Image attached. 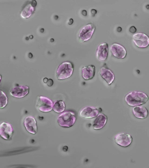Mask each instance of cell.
<instances>
[{
	"instance_id": "obj_4",
	"label": "cell",
	"mask_w": 149,
	"mask_h": 168,
	"mask_svg": "<svg viewBox=\"0 0 149 168\" xmlns=\"http://www.w3.org/2000/svg\"><path fill=\"white\" fill-rule=\"evenodd\" d=\"M95 29V25L93 23H88L84 26L79 32L78 38L81 42L86 41L92 37Z\"/></svg>"
},
{
	"instance_id": "obj_11",
	"label": "cell",
	"mask_w": 149,
	"mask_h": 168,
	"mask_svg": "<svg viewBox=\"0 0 149 168\" xmlns=\"http://www.w3.org/2000/svg\"><path fill=\"white\" fill-rule=\"evenodd\" d=\"M99 114V111L95 107L88 106L84 107L80 111L79 115L85 119H91L97 117Z\"/></svg>"
},
{
	"instance_id": "obj_1",
	"label": "cell",
	"mask_w": 149,
	"mask_h": 168,
	"mask_svg": "<svg viewBox=\"0 0 149 168\" xmlns=\"http://www.w3.org/2000/svg\"><path fill=\"white\" fill-rule=\"evenodd\" d=\"M148 95L145 93L140 91H134L127 94L125 100L130 106L135 107L145 104L148 100Z\"/></svg>"
},
{
	"instance_id": "obj_9",
	"label": "cell",
	"mask_w": 149,
	"mask_h": 168,
	"mask_svg": "<svg viewBox=\"0 0 149 168\" xmlns=\"http://www.w3.org/2000/svg\"><path fill=\"white\" fill-rule=\"evenodd\" d=\"M108 52V45L107 43H103L100 44L96 51V58L99 61H105L107 58Z\"/></svg>"
},
{
	"instance_id": "obj_2",
	"label": "cell",
	"mask_w": 149,
	"mask_h": 168,
	"mask_svg": "<svg viewBox=\"0 0 149 168\" xmlns=\"http://www.w3.org/2000/svg\"><path fill=\"white\" fill-rule=\"evenodd\" d=\"M76 120L75 113L72 111H67L61 113L57 118L59 125L64 128L72 127Z\"/></svg>"
},
{
	"instance_id": "obj_14",
	"label": "cell",
	"mask_w": 149,
	"mask_h": 168,
	"mask_svg": "<svg viewBox=\"0 0 149 168\" xmlns=\"http://www.w3.org/2000/svg\"><path fill=\"white\" fill-rule=\"evenodd\" d=\"M100 74L108 85H110L113 82L115 78L114 74L108 68L104 66L101 67Z\"/></svg>"
},
{
	"instance_id": "obj_21",
	"label": "cell",
	"mask_w": 149,
	"mask_h": 168,
	"mask_svg": "<svg viewBox=\"0 0 149 168\" xmlns=\"http://www.w3.org/2000/svg\"><path fill=\"white\" fill-rule=\"evenodd\" d=\"M48 79L47 78H45L43 79V81L45 83H46Z\"/></svg>"
},
{
	"instance_id": "obj_20",
	"label": "cell",
	"mask_w": 149,
	"mask_h": 168,
	"mask_svg": "<svg viewBox=\"0 0 149 168\" xmlns=\"http://www.w3.org/2000/svg\"><path fill=\"white\" fill-rule=\"evenodd\" d=\"M46 83L48 86H51L53 84V80L52 79H49L47 81Z\"/></svg>"
},
{
	"instance_id": "obj_16",
	"label": "cell",
	"mask_w": 149,
	"mask_h": 168,
	"mask_svg": "<svg viewBox=\"0 0 149 168\" xmlns=\"http://www.w3.org/2000/svg\"><path fill=\"white\" fill-rule=\"evenodd\" d=\"M107 117L103 113L98 114L94 120L93 125L94 129L99 130L102 128L107 121Z\"/></svg>"
},
{
	"instance_id": "obj_17",
	"label": "cell",
	"mask_w": 149,
	"mask_h": 168,
	"mask_svg": "<svg viewBox=\"0 0 149 168\" xmlns=\"http://www.w3.org/2000/svg\"><path fill=\"white\" fill-rule=\"evenodd\" d=\"M133 113L136 118L144 119L146 118L148 115V112L145 107L137 106L134 107L132 109Z\"/></svg>"
},
{
	"instance_id": "obj_6",
	"label": "cell",
	"mask_w": 149,
	"mask_h": 168,
	"mask_svg": "<svg viewBox=\"0 0 149 168\" xmlns=\"http://www.w3.org/2000/svg\"><path fill=\"white\" fill-rule=\"evenodd\" d=\"M132 137L128 134L121 133L117 134L114 137L115 143L118 145L124 147L129 146L132 141Z\"/></svg>"
},
{
	"instance_id": "obj_18",
	"label": "cell",
	"mask_w": 149,
	"mask_h": 168,
	"mask_svg": "<svg viewBox=\"0 0 149 168\" xmlns=\"http://www.w3.org/2000/svg\"><path fill=\"white\" fill-rule=\"evenodd\" d=\"M65 105L62 100H58L53 104V109L54 111L57 113H62L65 110Z\"/></svg>"
},
{
	"instance_id": "obj_10",
	"label": "cell",
	"mask_w": 149,
	"mask_h": 168,
	"mask_svg": "<svg viewBox=\"0 0 149 168\" xmlns=\"http://www.w3.org/2000/svg\"><path fill=\"white\" fill-rule=\"evenodd\" d=\"M13 133L11 125L9 123L3 122L0 125V134L3 139L8 140L11 139Z\"/></svg>"
},
{
	"instance_id": "obj_3",
	"label": "cell",
	"mask_w": 149,
	"mask_h": 168,
	"mask_svg": "<svg viewBox=\"0 0 149 168\" xmlns=\"http://www.w3.org/2000/svg\"><path fill=\"white\" fill-rule=\"evenodd\" d=\"M74 65L70 61H65L61 64L58 67L56 76L59 80H64L70 77L73 72Z\"/></svg>"
},
{
	"instance_id": "obj_8",
	"label": "cell",
	"mask_w": 149,
	"mask_h": 168,
	"mask_svg": "<svg viewBox=\"0 0 149 168\" xmlns=\"http://www.w3.org/2000/svg\"><path fill=\"white\" fill-rule=\"evenodd\" d=\"M110 50L112 55L117 58L124 59L126 56L127 52L125 49L119 43H114L111 44Z\"/></svg>"
},
{
	"instance_id": "obj_19",
	"label": "cell",
	"mask_w": 149,
	"mask_h": 168,
	"mask_svg": "<svg viewBox=\"0 0 149 168\" xmlns=\"http://www.w3.org/2000/svg\"><path fill=\"white\" fill-rule=\"evenodd\" d=\"M0 108H3L6 106L7 104L8 99L5 94L1 90L0 91Z\"/></svg>"
},
{
	"instance_id": "obj_12",
	"label": "cell",
	"mask_w": 149,
	"mask_h": 168,
	"mask_svg": "<svg viewBox=\"0 0 149 168\" xmlns=\"http://www.w3.org/2000/svg\"><path fill=\"white\" fill-rule=\"evenodd\" d=\"M29 92V87L25 85H20L13 88L10 91V94L16 98H22L28 94Z\"/></svg>"
},
{
	"instance_id": "obj_7",
	"label": "cell",
	"mask_w": 149,
	"mask_h": 168,
	"mask_svg": "<svg viewBox=\"0 0 149 168\" xmlns=\"http://www.w3.org/2000/svg\"><path fill=\"white\" fill-rule=\"evenodd\" d=\"M132 40L135 45L140 48H145L149 45V37L145 34L139 33L134 34Z\"/></svg>"
},
{
	"instance_id": "obj_22",
	"label": "cell",
	"mask_w": 149,
	"mask_h": 168,
	"mask_svg": "<svg viewBox=\"0 0 149 168\" xmlns=\"http://www.w3.org/2000/svg\"><path fill=\"white\" fill-rule=\"evenodd\" d=\"M26 9H28H28H27V8H26ZM28 11H29L30 10H28V11H27V12H28Z\"/></svg>"
},
{
	"instance_id": "obj_13",
	"label": "cell",
	"mask_w": 149,
	"mask_h": 168,
	"mask_svg": "<svg viewBox=\"0 0 149 168\" xmlns=\"http://www.w3.org/2000/svg\"><path fill=\"white\" fill-rule=\"evenodd\" d=\"M24 125L26 130L29 133L35 134L37 132L36 121L33 117H26L24 119Z\"/></svg>"
},
{
	"instance_id": "obj_15",
	"label": "cell",
	"mask_w": 149,
	"mask_h": 168,
	"mask_svg": "<svg viewBox=\"0 0 149 168\" xmlns=\"http://www.w3.org/2000/svg\"><path fill=\"white\" fill-rule=\"evenodd\" d=\"M95 73V68L93 65L86 66L81 69V74L83 78L85 80L93 79Z\"/></svg>"
},
{
	"instance_id": "obj_5",
	"label": "cell",
	"mask_w": 149,
	"mask_h": 168,
	"mask_svg": "<svg viewBox=\"0 0 149 168\" xmlns=\"http://www.w3.org/2000/svg\"><path fill=\"white\" fill-rule=\"evenodd\" d=\"M53 104L49 98L43 96L38 97L36 104V108L43 112L50 111L53 108Z\"/></svg>"
}]
</instances>
